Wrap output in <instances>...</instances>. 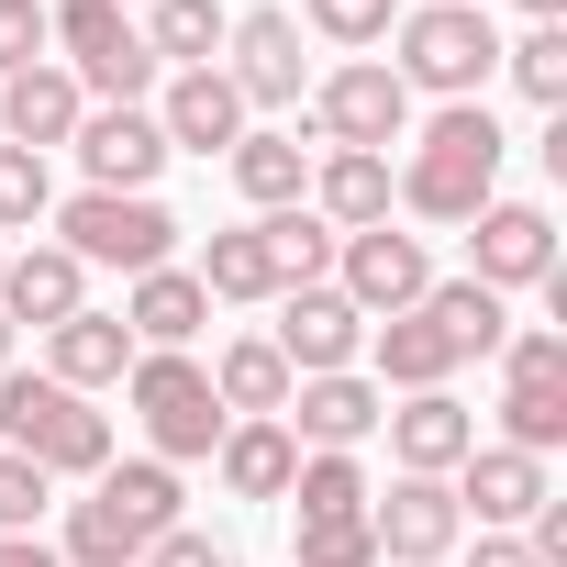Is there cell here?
Here are the masks:
<instances>
[{
  "instance_id": "e575fe53",
  "label": "cell",
  "mask_w": 567,
  "mask_h": 567,
  "mask_svg": "<svg viewBox=\"0 0 567 567\" xmlns=\"http://www.w3.org/2000/svg\"><path fill=\"white\" fill-rule=\"evenodd\" d=\"M290 23H312L334 56H368V45H390V23H401V0H301Z\"/></svg>"
},
{
  "instance_id": "cb8c5ba5",
  "label": "cell",
  "mask_w": 567,
  "mask_h": 567,
  "mask_svg": "<svg viewBox=\"0 0 567 567\" xmlns=\"http://www.w3.org/2000/svg\"><path fill=\"white\" fill-rule=\"evenodd\" d=\"M123 368H134V334H123V312H68L56 334H45V379H68L79 401H101V390H123Z\"/></svg>"
},
{
  "instance_id": "7a4b0ae2",
  "label": "cell",
  "mask_w": 567,
  "mask_h": 567,
  "mask_svg": "<svg viewBox=\"0 0 567 567\" xmlns=\"http://www.w3.org/2000/svg\"><path fill=\"white\" fill-rule=\"evenodd\" d=\"M178 467H156V456H123V467H101L90 478V501H68V545H56V567H145V545L156 534H178Z\"/></svg>"
},
{
  "instance_id": "7402d4cb",
  "label": "cell",
  "mask_w": 567,
  "mask_h": 567,
  "mask_svg": "<svg viewBox=\"0 0 567 567\" xmlns=\"http://www.w3.org/2000/svg\"><path fill=\"white\" fill-rule=\"evenodd\" d=\"M156 134H167V156H234V134H245L234 79L223 68H178L167 101H156Z\"/></svg>"
},
{
  "instance_id": "83f0119b",
  "label": "cell",
  "mask_w": 567,
  "mask_h": 567,
  "mask_svg": "<svg viewBox=\"0 0 567 567\" xmlns=\"http://www.w3.org/2000/svg\"><path fill=\"white\" fill-rule=\"evenodd\" d=\"M312 212H323L334 234L390 223V156H346V145H323V156H312Z\"/></svg>"
},
{
  "instance_id": "4fadbf2b",
  "label": "cell",
  "mask_w": 567,
  "mask_h": 567,
  "mask_svg": "<svg viewBox=\"0 0 567 567\" xmlns=\"http://www.w3.org/2000/svg\"><path fill=\"white\" fill-rule=\"evenodd\" d=\"M223 79H234V101L245 112H290L301 90H312V56H301V23L278 12H234V34H223Z\"/></svg>"
},
{
  "instance_id": "8992f818",
  "label": "cell",
  "mask_w": 567,
  "mask_h": 567,
  "mask_svg": "<svg viewBox=\"0 0 567 567\" xmlns=\"http://www.w3.org/2000/svg\"><path fill=\"white\" fill-rule=\"evenodd\" d=\"M56 245L79 267L145 278V267H178V212L156 189H79V200H56Z\"/></svg>"
},
{
  "instance_id": "30bf717a",
  "label": "cell",
  "mask_w": 567,
  "mask_h": 567,
  "mask_svg": "<svg viewBox=\"0 0 567 567\" xmlns=\"http://www.w3.org/2000/svg\"><path fill=\"white\" fill-rule=\"evenodd\" d=\"M368 534H379V567H456L467 512L445 478H390V489H368Z\"/></svg>"
},
{
  "instance_id": "ac0fdd59",
  "label": "cell",
  "mask_w": 567,
  "mask_h": 567,
  "mask_svg": "<svg viewBox=\"0 0 567 567\" xmlns=\"http://www.w3.org/2000/svg\"><path fill=\"white\" fill-rule=\"evenodd\" d=\"M379 423H390V467L401 478H456L467 445H478V412L456 390H401V412H379Z\"/></svg>"
},
{
  "instance_id": "ee69618b",
  "label": "cell",
  "mask_w": 567,
  "mask_h": 567,
  "mask_svg": "<svg viewBox=\"0 0 567 567\" xmlns=\"http://www.w3.org/2000/svg\"><path fill=\"white\" fill-rule=\"evenodd\" d=\"M0 368H12V323H0Z\"/></svg>"
},
{
  "instance_id": "d590c367",
  "label": "cell",
  "mask_w": 567,
  "mask_h": 567,
  "mask_svg": "<svg viewBox=\"0 0 567 567\" xmlns=\"http://www.w3.org/2000/svg\"><path fill=\"white\" fill-rule=\"evenodd\" d=\"M45 212H56V178H45V156L0 145V245H12V234H34Z\"/></svg>"
},
{
  "instance_id": "ffe728a7",
  "label": "cell",
  "mask_w": 567,
  "mask_h": 567,
  "mask_svg": "<svg viewBox=\"0 0 567 567\" xmlns=\"http://www.w3.org/2000/svg\"><path fill=\"white\" fill-rule=\"evenodd\" d=\"M312 156H323V145H312L301 123H245L223 167H234L245 212H290V200H312Z\"/></svg>"
},
{
  "instance_id": "8fae6325",
  "label": "cell",
  "mask_w": 567,
  "mask_h": 567,
  "mask_svg": "<svg viewBox=\"0 0 567 567\" xmlns=\"http://www.w3.org/2000/svg\"><path fill=\"white\" fill-rule=\"evenodd\" d=\"M267 346H278V368H290V379H334V368L368 357V312L334 290V278H312V290H278Z\"/></svg>"
},
{
  "instance_id": "603a6c76",
  "label": "cell",
  "mask_w": 567,
  "mask_h": 567,
  "mask_svg": "<svg viewBox=\"0 0 567 567\" xmlns=\"http://www.w3.org/2000/svg\"><path fill=\"white\" fill-rule=\"evenodd\" d=\"M79 79L45 56V68H23V79H0V145H23V156H56L68 134H79Z\"/></svg>"
},
{
  "instance_id": "7c38bea8",
  "label": "cell",
  "mask_w": 567,
  "mask_h": 567,
  "mask_svg": "<svg viewBox=\"0 0 567 567\" xmlns=\"http://www.w3.org/2000/svg\"><path fill=\"white\" fill-rule=\"evenodd\" d=\"M467 278L478 290H545L556 278V212L545 200H489V212H467Z\"/></svg>"
},
{
  "instance_id": "5bb4252c",
  "label": "cell",
  "mask_w": 567,
  "mask_h": 567,
  "mask_svg": "<svg viewBox=\"0 0 567 567\" xmlns=\"http://www.w3.org/2000/svg\"><path fill=\"white\" fill-rule=\"evenodd\" d=\"M334 290H346L368 323H390V312H412V301L434 290V256H423V234L368 223V234H346V245H334Z\"/></svg>"
},
{
  "instance_id": "d4e9b609",
  "label": "cell",
  "mask_w": 567,
  "mask_h": 567,
  "mask_svg": "<svg viewBox=\"0 0 567 567\" xmlns=\"http://www.w3.org/2000/svg\"><path fill=\"white\" fill-rule=\"evenodd\" d=\"M456 368H467V357L445 346V323H434L423 301L368 334V379H379V390H456Z\"/></svg>"
},
{
  "instance_id": "ba28073f",
  "label": "cell",
  "mask_w": 567,
  "mask_h": 567,
  "mask_svg": "<svg viewBox=\"0 0 567 567\" xmlns=\"http://www.w3.org/2000/svg\"><path fill=\"white\" fill-rule=\"evenodd\" d=\"M301 101H312L301 134H312V145H346V156H390V145L412 134V90L390 79V56H334Z\"/></svg>"
},
{
  "instance_id": "bcb514c9",
  "label": "cell",
  "mask_w": 567,
  "mask_h": 567,
  "mask_svg": "<svg viewBox=\"0 0 567 567\" xmlns=\"http://www.w3.org/2000/svg\"><path fill=\"white\" fill-rule=\"evenodd\" d=\"M123 12H134V0H123Z\"/></svg>"
},
{
  "instance_id": "b9f144b4",
  "label": "cell",
  "mask_w": 567,
  "mask_h": 567,
  "mask_svg": "<svg viewBox=\"0 0 567 567\" xmlns=\"http://www.w3.org/2000/svg\"><path fill=\"white\" fill-rule=\"evenodd\" d=\"M0 567H56V545L45 534H0Z\"/></svg>"
},
{
  "instance_id": "5b68a950",
  "label": "cell",
  "mask_w": 567,
  "mask_h": 567,
  "mask_svg": "<svg viewBox=\"0 0 567 567\" xmlns=\"http://www.w3.org/2000/svg\"><path fill=\"white\" fill-rule=\"evenodd\" d=\"M45 45H56V68L79 79V101H145V90H156L145 23L123 12V0H45Z\"/></svg>"
},
{
  "instance_id": "9c48e42d",
  "label": "cell",
  "mask_w": 567,
  "mask_h": 567,
  "mask_svg": "<svg viewBox=\"0 0 567 567\" xmlns=\"http://www.w3.org/2000/svg\"><path fill=\"white\" fill-rule=\"evenodd\" d=\"M501 445H523V456L567 445V334L556 323L501 334Z\"/></svg>"
},
{
  "instance_id": "e0dca14e",
  "label": "cell",
  "mask_w": 567,
  "mask_h": 567,
  "mask_svg": "<svg viewBox=\"0 0 567 567\" xmlns=\"http://www.w3.org/2000/svg\"><path fill=\"white\" fill-rule=\"evenodd\" d=\"M445 489H456V512H467L478 534H523L534 501H556L545 456H523V445H467V467H456Z\"/></svg>"
},
{
  "instance_id": "d6a6232c",
  "label": "cell",
  "mask_w": 567,
  "mask_h": 567,
  "mask_svg": "<svg viewBox=\"0 0 567 567\" xmlns=\"http://www.w3.org/2000/svg\"><path fill=\"white\" fill-rule=\"evenodd\" d=\"M501 79L534 101V112H567V23H523L501 45Z\"/></svg>"
},
{
  "instance_id": "74e56055",
  "label": "cell",
  "mask_w": 567,
  "mask_h": 567,
  "mask_svg": "<svg viewBox=\"0 0 567 567\" xmlns=\"http://www.w3.org/2000/svg\"><path fill=\"white\" fill-rule=\"evenodd\" d=\"M45 501H56V478H45L34 456H0V534H34Z\"/></svg>"
},
{
  "instance_id": "60d3db41",
  "label": "cell",
  "mask_w": 567,
  "mask_h": 567,
  "mask_svg": "<svg viewBox=\"0 0 567 567\" xmlns=\"http://www.w3.org/2000/svg\"><path fill=\"white\" fill-rule=\"evenodd\" d=\"M467 567H545V556H534L523 534H478V556H467Z\"/></svg>"
},
{
  "instance_id": "2e32d148",
  "label": "cell",
  "mask_w": 567,
  "mask_h": 567,
  "mask_svg": "<svg viewBox=\"0 0 567 567\" xmlns=\"http://www.w3.org/2000/svg\"><path fill=\"white\" fill-rule=\"evenodd\" d=\"M68 156L90 167V189H156L167 178V134H156L145 101H90L79 134H68Z\"/></svg>"
},
{
  "instance_id": "f6af8a7d",
  "label": "cell",
  "mask_w": 567,
  "mask_h": 567,
  "mask_svg": "<svg viewBox=\"0 0 567 567\" xmlns=\"http://www.w3.org/2000/svg\"><path fill=\"white\" fill-rule=\"evenodd\" d=\"M0 267H12V245H0Z\"/></svg>"
},
{
  "instance_id": "277c9868",
  "label": "cell",
  "mask_w": 567,
  "mask_h": 567,
  "mask_svg": "<svg viewBox=\"0 0 567 567\" xmlns=\"http://www.w3.org/2000/svg\"><path fill=\"white\" fill-rule=\"evenodd\" d=\"M0 456H34L45 478H101L112 467V412L79 401L45 368H0Z\"/></svg>"
},
{
  "instance_id": "52a82bcc",
  "label": "cell",
  "mask_w": 567,
  "mask_h": 567,
  "mask_svg": "<svg viewBox=\"0 0 567 567\" xmlns=\"http://www.w3.org/2000/svg\"><path fill=\"white\" fill-rule=\"evenodd\" d=\"M123 401H134V434L156 467H200L223 445V401H212V368L200 357H134L123 368Z\"/></svg>"
},
{
  "instance_id": "f35d334b",
  "label": "cell",
  "mask_w": 567,
  "mask_h": 567,
  "mask_svg": "<svg viewBox=\"0 0 567 567\" xmlns=\"http://www.w3.org/2000/svg\"><path fill=\"white\" fill-rule=\"evenodd\" d=\"M56 45H45V0H0V79H23V68H45Z\"/></svg>"
},
{
  "instance_id": "836d02e7",
  "label": "cell",
  "mask_w": 567,
  "mask_h": 567,
  "mask_svg": "<svg viewBox=\"0 0 567 567\" xmlns=\"http://www.w3.org/2000/svg\"><path fill=\"white\" fill-rule=\"evenodd\" d=\"M290 512H301V523L368 512V467H357V456H301V467H290Z\"/></svg>"
},
{
  "instance_id": "4316f807",
  "label": "cell",
  "mask_w": 567,
  "mask_h": 567,
  "mask_svg": "<svg viewBox=\"0 0 567 567\" xmlns=\"http://www.w3.org/2000/svg\"><path fill=\"white\" fill-rule=\"evenodd\" d=\"M290 467H301L290 423H223V445H212V478L234 501H290Z\"/></svg>"
},
{
  "instance_id": "3957f363",
  "label": "cell",
  "mask_w": 567,
  "mask_h": 567,
  "mask_svg": "<svg viewBox=\"0 0 567 567\" xmlns=\"http://www.w3.org/2000/svg\"><path fill=\"white\" fill-rule=\"evenodd\" d=\"M390 79L412 101H478L501 79V23L489 0H401L390 23Z\"/></svg>"
},
{
  "instance_id": "f1b7e54d",
  "label": "cell",
  "mask_w": 567,
  "mask_h": 567,
  "mask_svg": "<svg viewBox=\"0 0 567 567\" xmlns=\"http://www.w3.org/2000/svg\"><path fill=\"white\" fill-rule=\"evenodd\" d=\"M145 56L156 68H223V34H234V12L223 0H145Z\"/></svg>"
},
{
  "instance_id": "4dcf8cb0",
  "label": "cell",
  "mask_w": 567,
  "mask_h": 567,
  "mask_svg": "<svg viewBox=\"0 0 567 567\" xmlns=\"http://www.w3.org/2000/svg\"><path fill=\"white\" fill-rule=\"evenodd\" d=\"M423 312L445 323V346H456V357H501V334H512V301H501V290H478V278H434Z\"/></svg>"
},
{
  "instance_id": "484cf974",
  "label": "cell",
  "mask_w": 567,
  "mask_h": 567,
  "mask_svg": "<svg viewBox=\"0 0 567 567\" xmlns=\"http://www.w3.org/2000/svg\"><path fill=\"white\" fill-rule=\"evenodd\" d=\"M212 401H223V423H278V412H290V368H278V346L267 334L212 346Z\"/></svg>"
},
{
  "instance_id": "1f68e13d",
  "label": "cell",
  "mask_w": 567,
  "mask_h": 567,
  "mask_svg": "<svg viewBox=\"0 0 567 567\" xmlns=\"http://www.w3.org/2000/svg\"><path fill=\"white\" fill-rule=\"evenodd\" d=\"M189 278H200V301H278V267H267V245H256V223H234V234H212Z\"/></svg>"
},
{
  "instance_id": "f546056e",
  "label": "cell",
  "mask_w": 567,
  "mask_h": 567,
  "mask_svg": "<svg viewBox=\"0 0 567 567\" xmlns=\"http://www.w3.org/2000/svg\"><path fill=\"white\" fill-rule=\"evenodd\" d=\"M256 245H267V267H278V290H312V278H334V223L312 212V200H290V212H256Z\"/></svg>"
},
{
  "instance_id": "8d00e7d4",
  "label": "cell",
  "mask_w": 567,
  "mask_h": 567,
  "mask_svg": "<svg viewBox=\"0 0 567 567\" xmlns=\"http://www.w3.org/2000/svg\"><path fill=\"white\" fill-rule=\"evenodd\" d=\"M290 567H379V534H368V512H346V523H301Z\"/></svg>"
},
{
  "instance_id": "d6986e66",
  "label": "cell",
  "mask_w": 567,
  "mask_h": 567,
  "mask_svg": "<svg viewBox=\"0 0 567 567\" xmlns=\"http://www.w3.org/2000/svg\"><path fill=\"white\" fill-rule=\"evenodd\" d=\"M68 312H90V267L45 234V245H12V267H0V323H34V334H56Z\"/></svg>"
},
{
  "instance_id": "6da1fadb",
  "label": "cell",
  "mask_w": 567,
  "mask_h": 567,
  "mask_svg": "<svg viewBox=\"0 0 567 567\" xmlns=\"http://www.w3.org/2000/svg\"><path fill=\"white\" fill-rule=\"evenodd\" d=\"M401 145H412V156L390 167V200H401L412 223H467V212L501 200L512 134L489 123V101H434V123H412Z\"/></svg>"
},
{
  "instance_id": "7bdbcfd3",
  "label": "cell",
  "mask_w": 567,
  "mask_h": 567,
  "mask_svg": "<svg viewBox=\"0 0 567 567\" xmlns=\"http://www.w3.org/2000/svg\"><path fill=\"white\" fill-rule=\"evenodd\" d=\"M512 12H523V23H567V0H512Z\"/></svg>"
},
{
  "instance_id": "9a60e30c",
  "label": "cell",
  "mask_w": 567,
  "mask_h": 567,
  "mask_svg": "<svg viewBox=\"0 0 567 567\" xmlns=\"http://www.w3.org/2000/svg\"><path fill=\"white\" fill-rule=\"evenodd\" d=\"M379 412H390V390L368 379V368H334V379H290V445L301 456H357L368 434H379Z\"/></svg>"
},
{
  "instance_id": "ab89813d",
  "label": "cell",
  "mask_w": 567,
  "mask_h": 567,
  "mask_svg": "<svg viewBox=\"0 0 567 567\" xmlns=\"http://www.w3.org/2000/svg\"><path fill=\"white\" fill-rule=\"evenodd\" d=\"M145 567H234V556H223L212 534H189V523H178V534H156V545H145Z\"/></svg>"
},
{
  "instance_id": "44dd1931",
  "label": "cell",
  "mask_w": 567,
  "mask_h": 567,
  "mask_svg": "<svg viewBox=\"0 0 567 567\" xmlns=\"http://www.w3.org/2000/svg\"><path fill=\"white\" fill-rule=\"evenodd\" d=\"M200 323H212V301H200L189 267H145V278H123V334H134V357H189Z\"/></svg>"
}]
</instances>
